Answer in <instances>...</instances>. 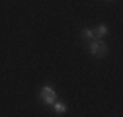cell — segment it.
Returning a JSON list of instances; mask_svg holds the SVG:
<instances>
[{
  "label": "cell",
  "mask_w": 123,
  "mask_h": 117,
  "mask_svg": "<svg viewBox=\"0 0 123 117\" xmlns=\"http://www.w3.org/2000/svg\"><path fill=\"white\" fill-rule=\"evenodd\" d=\"M86 51H88L90 57H98V58L105 57L107 55V43L104 39H100V37H94V39H90L86 43Z\"/></svg>",
  "instance_id": "1"
},
{
  "label": "cell",
  "mask_w": 123,
  "mask_h": 117,
  "mask_svg": "<svg viewBox=\"0 0 123 117\" xmlns=\"http://www.w3.org/2000/svg\"><path fill=\"white\" fill-rule=\"evenodd\" d=\"M39 98H41V104L43 105H53V101L57 99V92H55V88L53 86H43L41 88V92H39Z\"/></svg>",
  "instance_id": "2"
},
{
  "label": "cell",
  "mask_w": 123,
  "mask_h": 117,
  "mask_svg": "<svg viewBox=\"0 0 123 117\" xmlns=\"http://www.w3.org/2000/svg\"><path fill=\"white\" fill-rule=\"evenodd\" d=\"M53 111H55V115H65L67 111H68V105L65 104V101H59V99H55L53 101Z\"/></svg>",
  "instance_id": "3"
},
{
  "label": "cell",
  "mask_w": 123,
  "mask_h": 117,
  "mask_svg": "<svg viewBox=\"0 0 123 117\" xmlns=\"http://www.w3.org/2000/svg\"><path fill=\"white\" fill-rule=\"evenodd\" d=\"M94 33H96V37L104 39L107 33H110V27H107L105 23H100V25H96V27H94Z\"/></svg>",
  "instance_id": "4"
},
{
  "label": "cell",
  "mask_w": 123,
  "mask_h": 117,
  "mask_svg": "<svg viewBox=\"0 0 123 117\" xmlns=\"http://www.w3.org/2000/svg\"><path fill=\"white\" fill-rule=\"evenodd\" d=\"M96 33H94V27H84L82 31H80V39L82 41H90V39H94Z\"/></svg>",
  "instance_id": "5"
}]
</instances>
